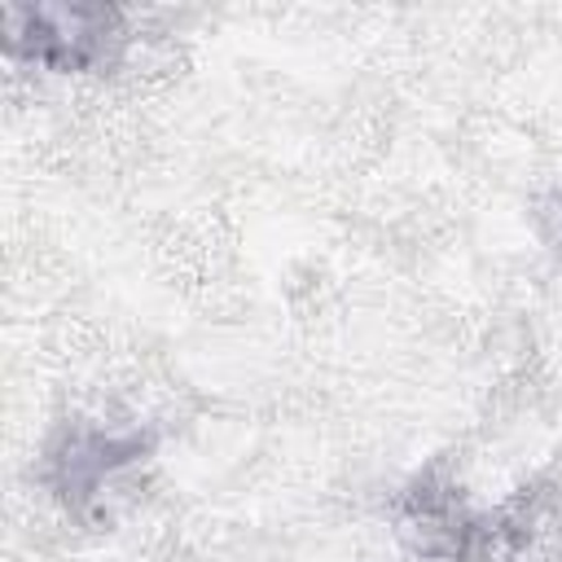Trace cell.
<instances>
[{
	"label": "cell",
	"instance_id": "obj_1",
	"mask_svg": "<svg viewBox=\"0 0 562 562\" xmlns=\"http://www.w3.org/2000/svg\"><path fill=\"white\" fill-rule=\"evenodd\" d=\"M127 26L114 4H4V48L57 75L114 61Z\"/></svg>",
	"mask_w": 562,
	"mask_h": 562
},
{
	"label": "cell",
	"instance_id": "obj_2",
	"mask_svg": "<svg viewBox=\"0 0 562 562\" xmlns=\"http://www.w3.org/2000/svg\"><path fill=\"white\" fill-rule=\"evenodd\" d=\"M154 439L140 430H101L88 422L66 426L44 452V479L75 518H110V505L127 496V474L149 457Z\"/></svg>",
	"mask_w": 562,
	"mask_h": 562
}]
</instances>
